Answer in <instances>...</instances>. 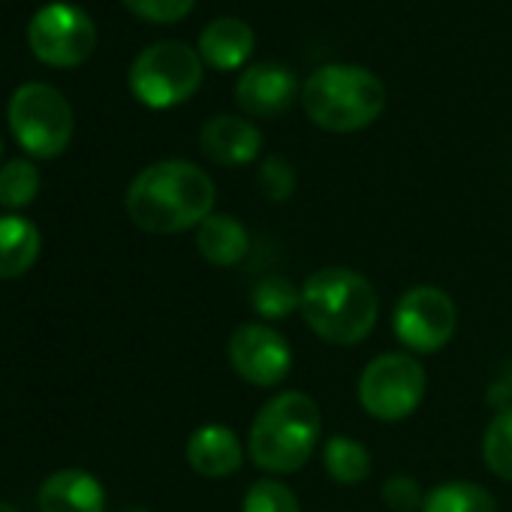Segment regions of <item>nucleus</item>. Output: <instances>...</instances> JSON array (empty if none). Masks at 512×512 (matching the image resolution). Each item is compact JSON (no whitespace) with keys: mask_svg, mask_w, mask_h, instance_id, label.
Wrapping results in <instances>:
<instances>
[{"mask_svg":"<svg viewBox=\"0 0 512 512\" xmlns=\"http://www.w3.org/2000/svg\"><path fill=\"white\" fill-rule=\"evenodd\" d=\"M214 181L190 160H160L145 166L127 187L130 220L154 235L199 229L214 211Z\"/></svg>","mask_w":512,"mask_h":512,"instance_id":"f257e3e1","label":"nucleus"},{"mask_svg":"<svg viewBox=\"0 0 512 512\" xmlns=\"http://www.w3.org/2000/svg\"><path fill=\"white\" fill-rule=\"evenodd\" d=\"M299 311L308 329L326 344L356 347L374 332L380 299L365 275L344 266H329L302 284Z\"/></svg>","mask_w":512,"mask_h":512,"instance_id":"f03ea898","label":"nucleus"},{"mask_svg":"<svg viewBox=\"0 0 512 512\" xmlns=\"http://www.w3.org/2000/svg\"><path fill=\"white\" fill-rule=\"evenodd\" d=\"M320 407L305 392H278L253 416L247 434V455L266 473H296L317 452Z\"/></svg>","mask_w":512,"mask_h":512,"instance_id":"7ed1b4c3","label":"nucleus"},{"mask_svg":"<svg viewBox=\"0 0 512 512\" xmlns=\"http://www.w3.org/2000/svg\"><path fill=\"white\" fill-rule=\"evenodd\" d=\"M305 115L329 133H356L371 127L386 109V85L365 67L326 64L302 88Z\"/></svg>","mask_w":512,"mask_h":512,"instance_id":"20e7f679","label":"nucleus"},{"mask_svg":"<svg viewBox=\"0 0 512 512\" xmlns=\"http://www.w3.org/2000/svg\"><path fill=\"white\" fill-rule=\"evenodd\" d=\"M202 58L196 49L163 40L136 55L127 82L133 97L148 109H172L190 100L202 85Z\"/></svg>","mask_w":512,"mask_h":512,"instance_id":"39448f33","label":"nucleus"},{"mask_svg":"<svg viewBox=\"0 0 512 512\" xmlns=\"http://www.w3.org/2000/svg\"><path fill=\"white\" fill-rule=\"evenodd\" d=\"M7 121L19 145L40 160L64 154L73 139V106L46 82H28L16 88L7 106Z\"/></svg>","mask_w":512,"mask_h":512,"instance_id":"423d86ee","label":"nucleus"},{"mask_svg":"<svg viewBox=\"0 0 512 512\" xmlns=\"http://www.w3.org/2000/svg\"><path fill=\"white\" fill-rule=\"evenodd\" d=\"M425 389V368L410 353H383L365 365L356 392L368 416L380 422H401L419 410Z\"/></svg>","mask_w":512,"mask_h":512,"instance_id":"0eeeda50","label":"nucleus"},{"mask_svg":"<svg viewBox=\"0 0 512 512\" xmlns=\"http://www.w3.org/2000/svg\"><path fill=\"white\" fill-rule=\"evenodd\" d=\"M31 52L49 67H79L97 46L94 19L73 4H49L28 25Z\"/></svg>","mask_w":512,"mask_h":512,"instance_id":"6e6552de","label":"nucleus"},{"mask_svg":"<svg viewBox=\"0 0 512 512\" xmlns=\"http://www.w3.org/2000/svg\"><path fill=\"white\" fill-rule=\"evenodd\" d=\"M458 329V308L446 290L422 284L407 290L392 317L395 338L410 353H437L443 350Z\"/></svg>","mask_w":512,"mask_h":512,"instance_id":"1a4fd4ad","label":"nucleus"},{"mask_svg":"<svg viewBox=\"0 0 512 512\" xmlns=\"http://www.w3.org/2000/svg\"><path fill=\"white\" fill-rule=\"evenodd\" d=\"M229 365L232 371L260 389L281 386L293 371V347L269 323H244L229 335Z\"/></svg>","mask_w":512,"mask_h":512,"instance_id":"9d476101","label":"nucleus"},{"mask_svg":"<svg viewBox=\"0 0 512 512\" xmlns=\"http://www.w3.org/2000/svg\"><path fill=\"white\" fill-rule=\"evenodd\" d=\"M299 94L296 73L281 61L253 64L235 85V103L253 118H281Z\"/></svg>","mask_w":512,"mask_h":512,"instance_id":"9b49d317","label":"nucleus"},{"mask_svg":"<svg viewBox=\"0 0 512 512\" xmlns=\"http://www.w3.org/2000/svg\"><path fill=\"white\" fill-rule=\"evenodd\" d=\"M199 145L217 166H247L263 151V133L241 115H217L202 127Z\"/></svg>","mask_w":512,"mask_h":512,"instance_id":"f8f14e48","label":"nucleus"},{"mask_svg":"<svg viewBox=\"0 0 512 512\" xmlns=\"http://www.w3.org/2000/svg\"><path fill=\"white\" fill-rule=\"evenodd\" d=\"M244 461V446L229 425L208 422L196 428L187 440V464L205 479L232 476Z\"/></svg>","mask_w":512,"mask_h":512,"instance_id":"ddd939ff","label":"nucleus"},{"mask_svg":"<svg viewBox=\"0 0 512 512\" xmlns=\"http://www.w3.org/2000/svg\"><path fill=\"white\" fill-rule=\"evenodd\" d=\"M40 509L43 512H103L106 491L94 473L67 467V470L52 473L40 485Z\"/></svg>","mask_w":512,"mask_h":512,"instance_id":"4468645a","label":"nucleus"},{"mask_svg":"<svg viewBox=\"0 0 512 512\" xmlns=\"http://www.w3.org/2000/svg\"><path fill=\"white\" fill-rule=\"evenodd\" d=\"M253 55V31L235 16H220L199 37V58L214 70H238Z\"/></svg>","mask_w":512,"mask_h":512,"instance_id":"2eb2a0df","label":"nucleus"},{"mask_svg":"<svg viewBox=\"0 0 512 512\" xmlns=\"http://www.w3.org/2000/svg\"><path fill=\"white\" fill-rule=\"evenodd\" d=\"M196 247L205 256V263L217 269H232L247 256L250 232L232 214H211L196 229Z\"/></svg>","mask_w":512,"mask_h":512,"instance_id":"dca6fc26","label":"nucleus"},{"mask_svg":"<svg viewBox=\"0 0 512 512\" xmlns=\"http://www.w3.org/2000/svg\"><path fill=\"white\" fill-rule=\"evenodd\" d=\"M43 235L40 229L19 214L0 217V281L22 278L40 260Z\"/></svg>","mask_w":512,"mask_h":512,"instance_id":"f3484780","label":"nucleus"},{"mask_svg":"<svg viewBox=\"0 0 512 512\" xmlns=\"http://www.w3.org/2000/svg\"><path fill=\"white\" fill-rule=\"evenodd\" d=\"M422 512H497V500L479 482L449 479L425 494Z\"/></svg>","mask_w":512,"mask_h":512,"instance_id":"a211bd4d","label":"nucleus"},{"mask_svg":"<svg viewBox=\"0 0 512 512\" xmlns=\"http://www.w3.org/2000/svg\"><path fill=\"white\" fill-rule=\"evenodd\" d=\"M323 467L338 485H359L371 473V452L359 440L335 434L323 443Z\"/></svg>","mask_w":512,"mask_h":512,"instance_id":"6ab92c4d","label":"nucleus"},{"mask_svg":"<svg viewBox=\"0 0 512 512\" xmlns=\"http://www.w3.org/2000/svg\"><path fill=\"white\" fill-rule=\"evenodd\" d=\"M299 305H302V290L284 275L263 278L250 293V308L256 317H263V323L287 320Z\"/></svg>","mask_w":512,"mask_h":512,"instance_id":"aec40b11","label":"nucleus"},{"mask_svg":"<svg viewBox=\"0 0 512 512\" xmlns=\"http://www.w3.org/2000/svg\"><path fill=\"white\" fill-rule=\"evenodd\" d=\"M482 458L494 476L512 482V404L500 407V413L488 422L482 437Z\"/></svg>","mask_w":512,"mask_h":512,"instance_id":"412c9836","label":"nucleus"},{"mask_svg":"<svg viewBox=\"0 0 512 512\" xmlns=\"http://www.w3.org/2000/svg\"><path fill=\"white\" fill-rule=\"evenodd\" d=\"M40 193V169L31 160H10L0 169V205L25 208Z\"/></svg>","mask_w":512,"mask_h":512,"instance_id":"4be33fe9","label":"nucleus"},{"mask_svg":"<svg viewBox=\"0 0 512 512\" xmlns=\"http://www.w3.org/2000/svg\"><path fill=\"white\" fill-rule=\"evenodd\" d=\"M241 512H302L299 497L281 479H256L241 500Z\"/></svg>","mask_w":512,"mask_h":512,"instance_id":"5701e85b","label":"nucleus"},{"mask_svg":"<svg viewBox=\"0 0 512 512\" xmlns=\"http://www.w3.org/2000/svg\"><path fill=\"white\" fill-rule=\"evenodd\" d=\"M256 181H260V190L266 199L272 202H287L296 190V169L287 157L281 154H272L263 160L260 166V175H256Z\"/></svg>","mask_w":512,"mask_h":512,"instance_id":"b1692460","label":"nucleus"},{"mask_svg":"<svg viewBox=\"0 0 512 512\" xmlns=\"http://www.w3.org/2000/svg\"><path fill=\"white\" fill-rule=\"evenodd\" d=\"M196 0H124V7L154 25H172L181 22L190 10H193Z\"/></svg>","mask_w":512,"mask_h":512,"instance_id":"393cba45","label":"nucleus"},{"mask_svg":"<svg viewBox=\"0 0 512 512\" xmlns=\"http://www.w3.org/2000/svg\"><path fill=\"white\" fill-rule=\"evenodd\" d=\"M380 497L392 512H416L425 503V494H422L419 482L413 476H404V473L389 476L383 482V488H380Z\"/></svg>","mask_w":512,"mask_h":512,"instance_id":"a878e982","label":"nucleus"},{"mask_svg":"<svg viewBox=\"0 0 512 512\" xmlns=\"http://www.w3.org/2000/svg\"><path fill=\"white\" fill-rule=\"evenodd\" d=\"M0 512H19L16 506H10V503H4V500H0Z\"/></svg>","mask_w":512,"mask_h":512,"instance_id":"bb28decb","label":"nucleus"},{"mask_svg":"<svg viewBox=\"0 0 512 512\" xmlns=\"http://www.w3.org/2000/svg\"><path fill=\"white\" fill-rule=\"evenodd\" d=\"M127 512H151V509H145V506H133V509H127Z\"/></svg>","mask_w":512,"mask_h":512,"instance_id":"cd10ccee","label":"nucleus"},{"mask_svg":"<svg viewBox=\"0 0 512 512\" xmlns=\"http://www.w3.org/2000/svg\"><path fill=\"white\" fill-rule=\"evenodd\" d=\"M0 154H4V142H0Z\"/></svg>","mask_w":512,"mask_h":512,"instance_id":"c85d7f7f","label":"nucleus"}]
</instances>
